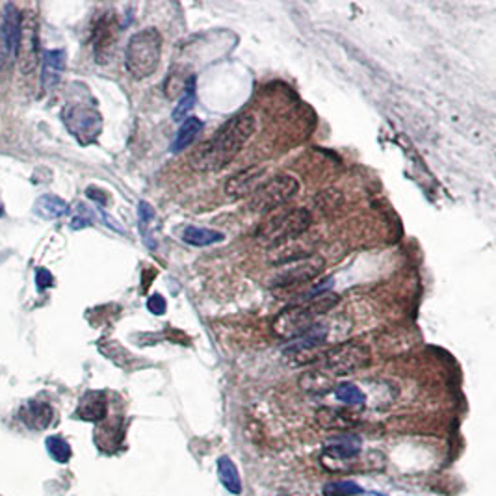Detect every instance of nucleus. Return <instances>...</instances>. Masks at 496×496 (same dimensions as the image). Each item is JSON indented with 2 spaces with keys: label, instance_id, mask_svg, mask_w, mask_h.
Segmentation results:
<instances>
[{
  "label": "nucleus",
  "instance_id": "1",
  "mask_svg": "<svg viewBox=\"0 0 496 496\" xmlns=\"http://www.w3.org/2000/svg\"><path fill=\"white\" fill-rule=\"evenodd\" d=\"M255 128L257 119L253 114L234 115L229 123L219 128V133L210 142L195 153L192 164L203 173H217L225 170L255 134Z\"/></svg>",
  "mask_w": 496,
  "mask_h": 496
},
{
  "label": "nucleus",
  "instance_id": "2",
  "mask_svg": "<svg viewBox=\"0 0 496 496\" xmlns=\"http://www.w3.org/2000/svg\"><path fill=\"white\" fill-rule=\"evenodd\" d=\"M339 303V296L331 292L307 296L305 303H296L279 312L272 327L274 333L284 341H296L298 336L305 335L311 327L316 326V320Z\"/></svg>",
  "mask_w": 496,
  "mask_h": 496
},
{
  "label": "nucleus",
  "instance_id": "3",
  "mask_svg": "<svg viewBox=\"0 0 496 496\" xmlns=\"http://www.w3.org/2000/svg\"><path fill=\"white\" fill-rule=\"evenodd\" d=\"M312 216L305 208H290L266 219L255 232V240L262 247L275 249L296 240L309 231Z\"/></svg>",
  "mask_w": 496,
  "mask_h": 496
},
{
  "label": "nucleus",
  "instance_id": "4",
  "mask_svg": "<svg viewBox=\"0 0 496 496\" xmlns=\"http://www.w3.org/2000/svg\"><path fill=\"white\" fill-rule=\"evenodd\" d=\"M162 33L149 26L136 32L128 39L125 51V67L136 78H149L158 69L162 60Z\"/></svg>",
  "mask_w": 496,
  "mask_h": 496
},
{
  "label": "nucleus",
  "instance_id": "5",
  "mask_svg": "<svg viewBox=\"0 0 496 496\" xmlns=\"http://www.w3.org/2000/svg\"><path fill=\"white\" fill-rule=\"evenodd\" d=\"M299 182L292 175H277L269 179L264 185L249 195V210L253 214H269L275 208L283 207L298 194Z\"/></svg>",
  "mask_w": 496,
  "mask_h": 496
},
{
  "label": "nucleus",
  "instance_id": "6",
  "mask_svg": "<svg viewBox=\"0 0 496 496\" xmlns=\"http://www.w3.org/2000/svg\"><path fill=\"white\" fill-rule=\"evenodd\" d=\"M370 350L363 342L351 341L335 346L324 355V368L333 376H348L357 370L366 368L370 364Z\"/></svg>",
  "mask_w": 496,
  "mask_h": 496
},
{
  "label": "nucleus",
  "instance_id": "7",
  "mask_svg": "<svg viewBox=\"0 0 496 496\" xmlns=\"http://www.w3.org/2000/svg\"><path fill=\"white\" fill-rule=\"evenodd\" d=\"M63 123L69 128V133L84 145L95 142L103 128V119L99 112L90 106H82V104L67 106L63 110Z\"/></svg>",
  "mask_w": 496,
  "mask_h": 496
},
{
  "label": "nucleus",
  "instance_id": "8",
  "mask_svg": "<svg viewBox=\"0 0 496 496\" xmlns=\"http://www.w3.org/2000/svg\"><path fill=\"white\" fill-rule=\"evenodd\" d=\"M21 43V15L14 4H8L0 24V69L17 56Z\"/></svg>",
  "mask_w": 496,
  "mask_h": 496
},
{
  "label": "nucleus",
  "instance_id": "9",
  "mask_svg": "<svg viewBox=\"0 0 496 496\" xmlns=\"http://www.w3.org/2000/svg\"><path fill=\"white\" fill-rule=\"evenodd\" d=\"M324 268H326V260L321 259V257L312 255L309 259L298 260V264L289 266L286 269H283L279 275H275L272 284L286 289V286H294V284L309 283L314 277H318L324 272Z\"/></svg>",
  "mask_w": 496,
  "mask_h": 496
},
{
  "label": "nucleus",
  "instance_id": "10",
  "mask_svg": "<svg viewBox=\"0 0 496 496\" xmlns=\"http://www.w3.org/2000/svg\"><path fill=\"white\" fill-rule=\"evenodd\" d=\"M264 167L255 165V167H247V170L240 171L237 175H232L225 185V195L232 201L251 195L259 188V180L260 177L264 175Z\"/></svg>",
  "mask_w": 496,
  "mask_h": 496
},
{
  "label": "nucleus",
  "instance_id": "11",
  "mask_svg": "<svg viewBox=\"0 0 496 496\" xmlns=\"http://www.w3.org/2000/svg\"><path fill=\"white\" fill-rule=\"evenodd\" d=\"M95 56L99 62H106L110 54V48L114 47L115 36H118V24H115L114 14H106V17L97 23L95 26Z\"/></svg>",
  "mask_w": 496,
  "mask_h": 496
},
{
  "label": "nucleus",
  "instance_id": "12",
  "mask_svg": "<svg viewBox=\"0 0 496 496\" xmlns=\"http://www.w3.org/2000/svg\"><path fill=\"white\" fill-rule=\"evenodd\" d=\"M106 394L103 391H90L81 398L76 416L86 422H100L106 416Z\"/></svg>",
  "mask_w": 496,
  "mask_h": 496
},
{
  "label": "nucleus",
  "instance_id": "13",
  "mask_svg": "<svg viewBox=\"0 0 496 496\" xmlns=\"http://www.w3.org/2000/svg\"><path fill=\"white\" fill-rule=\"evenodd\" d=\"M361 454V439L355 435H339L331 439L324 448V455L333 459H353Z\"/></svg>",
  "mask_w": 496,
  "mask_h": 496
},
{
  "label": "nucleus",
  "instance_id": "14",
  "mask_svg": "<svg viewBox=\"0 0 496 496\" xmlns=\"http://www.w3.org/2000/svg\"><path fill=\"white\" fill-rule=\"evenodd\" d=\"M66 69V51H47L43 58L41 84L45 90H51L60 82Z\"/></svg>",
  "mask_w": 496,
  "mask_h": 496
},
{
  "label": "nucleus",
  "instance_id": "15",
  "mask_svg": "<svg viewBox=\"0 0 496 496\" xmlns=\"http://www.w3.org/2000/svg\"><path fill=\"white\" fill-rule=\"evenodd\" d=\"M21 420L32 430H45L52 420L51 405L43 402H29L21 409Z\"/></svg>",
  "mask_w": 496,
  "mask_h": 496
},
{
  "label": "nucleus",
  "instance_id": "16",
  "mask_svg": "<svg viewBox=\"0 0 496 496\" xmlns=\"http://www.w3.org/2000/svg\"><path fill=\"white\" fill-rule=\"evenodd\" d=\"M217 477H219V483H222L225 489H227L231 495L238 496L242 492V480L240 472H238L237 465L227 455H222L217 459Z\"/></svg>",
  "mask_w": 496,
  "mask_h": 496
},
{
  "label": "nucleus",
  "instance_id": "17",
  "mask_svg": "<svg viewBox=\"0 0 496 496\" xmlns=\"http://www.w3.org/2000/svg\"><path fill=\"white\" fill-rule=\"evenodd\" d=\"M180 238H182V242L190 244V246L207 247V246H212V244H217V242L225 240V234L219 231H212V229H203V227L188 225V227L182 229Z\"/></svg>",
  "mask_w": 496,
  "mask_h": 496
},
{
  "label": "nucleus",
  "instance_id": "18",
  "mask_svg": "<svg viewBox=\"0 0 496 496\" xmlns=\"http://www.w3.org/2000/svg\"><path fill=\"white\" fill-rule=\"evenodd\" d=\"M201 130H203V121H201V119L195 118V115L186 118L185 121H182V125H180L179 133H177L175 142L171 145V151L179 153L182 151V149H186V147L192 145V143L197 140L199 134H201Z\"/></svg>",
  "mask_w": 496,
  "mask_h": 496
},
{
  "label": "nucleus",
  "instance_id": "19",
  "mask_svg": "<svg viewBox=\"0 0 496 496\" xmlns=\"http://www.w3.org/2000/svg\"><path fill=\"white\" fill-rule=\"evenodd\" d=\"M33 212L43 219H56L69 212V205L56 195H43L33 203Z\"/></svg>",
  "mask_w": 496,
  "mask_h": 496
},
{
  "label": "nucleus",
  "instance_id": "20",
  "mask_svg": "<svg viewBox=\"0 0 496 496\" xmlns=\"http://www.w3.org/2000/svg\"><path fill=\"white\" fill-rule=\"evenodd\" d=\"M316 418L321 428H326V430H348V428L357 424V420H353L351 415L341 411V409H331V407L318 411Z\"/></svg>",
  "mask_w": 496,
  "mask_h": 496
},
{
  "label": "nucleus",
  "instance_id": "21",
  "mask_svg": "<svg viewBox=\"0 0 496 496\" xmlns=\"http://www.w3.org/2000/svg\"><path fill=\"white\" fill-rule=\"evenodd\" d=\"M195 106V76H190L188 84L185 86L182 97H180L179 104L173 110V119L175 121H185L192 108Z\"/></svg>",
  "mask_w": 496,
  "mask_h": 496
},
{
  "label": "nucleus",
  "instance_id": "22",
  "mask_svg": "<svg viewBox=\"0 0 496 496\" xmlns=\"http://www.w3.org/2000/svg\"><path fill=\"white\" fill-rule=\"evenodd\" d=\"M45 446H47V452L56 463H67L71 459V446L67 443L66 439L58 437V435H52V437H47L45 440Z\"/></svg>",
  "mask_w": 496,
  "mask_h": 496
},
{
  "label": "nucleus",
  "instance_id": "23",
  "mask_svg": "<svg viewBox=\"0 0 496 496\" xmlns=\"http://www.w3.org/2000/svg\"><path fill=\"white\" fill-rule=\"evenodd\" d=\"M335 396L339 402L346 403V405H364L366 403V396L359 387H355L353 383H341L335 388Z\"/></svg>",
  "mask_w": 496,
  "mask_h": 496
},
{
  "label": "nucleus",
  "instance_id": "24",
  "mask_svg": "<svg viewBox=\"0 0 496 496\" xmlns=\"http://www.w3.org/2000/svg\"><path fill=\"white\" fill-rule=\"evenodd\" d=\"M363 487L359 483L351 482V480H341V482H329L324 485L321 495L324 496H355L361 495Z\"/></svg>",
  "mask_w": 496,
  "mask_h": 496
},
{
  "label": "nucleus",
  "instance_id": "25",
  "mask_svg": "<svg viewBox=\"0 0 496 496\" xmlns=\"http://www.w3.org/2000/svg\"><path fill=\"white\" fill-rule=\"evenodd\" d=\"M138 217H140V229H142V232H145L149 222H153V217H155V210H153L151 205L145 203V201L138 205Z\"/></svg>",
  "mask_w": 496,
  "mask_h": 496
},
{
  "label": "nucleus",
  "instance_id": "26",
  "mask_svg": "<svg viewBox=\"0 0 496 496\" xmlns=\"http://www.w3.org/2000/svg\"><path fill=\"white\" fill-rule=\"evenodd\" d=\"M147 309H149V312L156 314V316H162L165 312V299L162 298L160 294H153L149 301H147Z\"/></svg>",
  "mask_w": 496,
  "mask_h": 496
},
{
  "label": "nucleus",
  "instance_id": "27",
  "mask_svg": "<svg viewBox=\"0 0 496 496\" xmlns=\"http://www.w3.org/2000/svg\"><path fill=\"white\" fill-rule=\"evenodd\" d=\"M36 283H38L39 290L51 289L52 284H54V277H52V274L48 272V269L39 268L38 272H36Z\"/></svg>",
  "mask_w": 496,
  "mask_h": 496
},
{
  "label": "nucleus",
  "instance_id": "28",
  "mask_svg": "<svg viewBox=\"0 0 496 496\" xmlns=\"http://www.w3.org/2000/svg\"><path fill=\"white\" fill-rule=\"evenodd\" d=\"M86 225H90V219H82V217L73 219V229H81V227H86Z\"/></svg>",
  "mask_w": 496,
  "mask_h": 496
}]
</instances>
